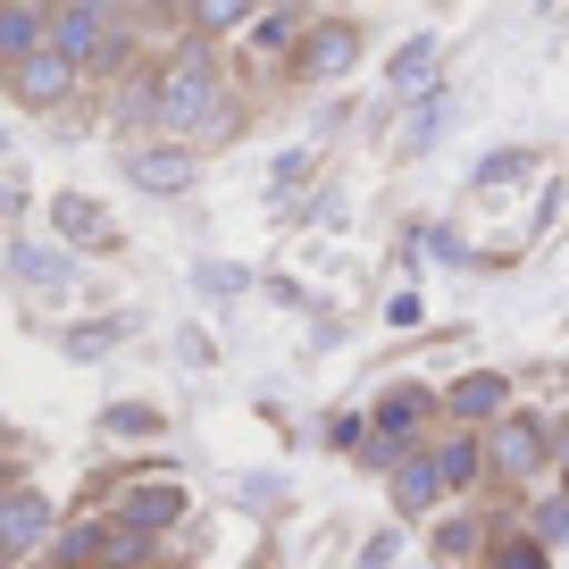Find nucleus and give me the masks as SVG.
I'll return each mask as SVG.
<instances>
[{
  "instance_id": "obj_32",
  "label": "nucleus",
  "mask_w": 569,
  "mask_h": 569,
  "mask_svg": "<svg viewBox=\"0 0 569 569\" xmlns=\"http://www.w3.org/2000/svg\"><path fill=\"white\" fill-rule=\"evenodd\" d=\"M0 218H26V177H18V168L0 177Z\"/></svg>"
},
{
  "instance_id": "obj_16",
  "label": "nucleus",
  "mask_w": 569,
  "mask_h": 569,
  "mask_svg": "<svg viewBox=\"0 0 569 569\" xmlns=\"http://www.w3.org/2000/svg\"><path fill=\"white\" fill-rule=\"evenodd\" d=\"M251 18H260V0H184V26L201 42H234Z\"/></svg>"
},
{
  "instance_id": "obj_7",
  "label": "nucleus",
  "mask_w": 569,
  "mask_h": 569,
  "mask_svg": "<svg viewBox=\"0 0 569 569\" xmlns=\"http://www.w3.org/2000/svg\"><path fill=\"white\" fill-rule=\"evenodd\" d=\"M436 419H445V410H436V386L402 377V386H386V393H377V410H369V436H386V445H419V436H427Z\"/></svg>"
},
{
  "instance_id": "obj_42",
  "label": "nucleus",
  "mask_w": 569,
  "mask_h": 569,
  "mask_svg": "<svg viewBox=\"0 0 569 569\" xmlns=\"http://www.w3.org/2000/svg\"><path fill=\"white\" fill-rule=\"evenodd\" d=\"M9 569H26V561H9Z\"/></svg>"
},
{
  "instance_id": "obj_17",
  "label": "nucleus",
  "mask_w": 569,
  "mask_h": 569,
  "mask_svg": "<svg viewBox=\"0 0 569 569\" xmlns=\"http://www.w3.org/2000/svg\"><path fill=\"white\" fill-rule=\"evenodd\" d=\"M478 561L486 569H552V545H536L528 528H502V536H486V545H478Z\"/></svg>"
},
{
  "instance_id": "obj_22",
  "label": "nucleus",
  "mask_w": 569,
  "mask_h": 569,
  "mask_svg": "<svg viewBox=\"0 0 569 569\" xmlns=\"http://www.w3.org/2000/svg\"><path fill=\"white\" fill-rule=\"evenodd\" d=\"M293 34H302V18H284V9H260V18L243 26V42L260 59H284V51H293Z\"/></svg>"
},
{
  "instance_id": "obj_19",
  "label": "nucleus",
  "mask_w": 569,
  "mask_h": 569,
  "mask_svg": "<svg viewBox=\"0 0 569 569\" xmlns=\"http://www.w3.org/2000/svg\"><path fill=\"white\" fill-rule=\"evenodd\" d=\"M126 343V319H76V327H59V352L68 360H109Z\"/></svg>"
},
{
  "instance_id": "obj_33",
  "label": "nucleus",
  "mask_w": 569,
  "mask_h": 569,
  "mask_svg": "<svg viewBox=\"0 0 569 569\" xmlns=\"http://www.w3.org/2000/svg\"><path fill=\"white\" fill-rule=\"evenodd\" d=\"M386 319H393V327H419L427 310H419V293H393V302H386Z\"/></svg>"
},
{
  "instance_id": "obj_39",
  "label": "nucleus",
  "mask_w": 569,
  "mask_h": 569,
  "mask_svg": "<svg viewBox=\"0 0 569 569\" xmlns=\"http://www.w3.org/2000/svg\"><path fill=\"white\" fill-rule=\"evenodd\" d=\"M0 160H9V126H0Z\"/></svg>"
},
{
  "instance_id": "obj_24",
  "label": "nucleus",
  "mask_w": 569,
  "mask_h": 569,
  "mask_svg": "<svg viewBox=\"0 0 569 569\" xmlns=\"http://www.w3.org/2000/svg\"><path fill=\"white\" fill-rule=\"evenodd\" d=\"M310 168H319V151H284V160L268 168V201H277V210H284V201H293V193H302V184H310Z\"/></svg>"
},
{
  "instance_id": "obj_35",
  "label": "nucleus",
  "mask_w": 569,
  "mask_h": 569,
  "mask_svg": "<svg viewBox=\"0 0 569 569\" xmlns=\"http://www.w3.org/2000/svg\"><path fill=\"white\" fill-rule=\"evenodd\" d=\"M268 9H284V18H310V9H319V0H268Z\"/></svg>"
},
{
  "instance_id": "obj_41",
  "label": "nucleus",
  "mask_w": 569,
  "mask_h": 569,
  "mask_svg": "<svg viewBox=\"0 0 569 569\" xmlns=\"http://www.w3.org/2000/svg\"><path fill=\"white\" fill-rule=\"evenodd\" d=\"M536 9H552V0H536Z\"/></svg>"
},
{
  "instance_id": "obj_23",
  "label": "nucleus",
  "mask_w": 569,
  "mask_h": 569,
  "mask_svg": "<svg viewBox=\"0 0 569 569\" xmlns=\"http://www.w3.org/2000/svg\"><path fill=\"white\" fill-rule=\"evenodd\" d=\"M101 427H109V436H168V410L160 402H109Z\"/></svg>"
},
{
  "instance_id": "obj_14",
  "label": "nucleus",
  "mask_w": 569,
  "mask_h": 569,
  "mask_svg": "<svg viewBox=\"0 0 569 569\" xmlns=\"http://www.w3.org/2000/svg\"><path fill=\"white\" fill-rule=\"evenodd\" d=\"M118 519L126 528H142V536H168L184 519V486L177 478H151V486H126V502H118Z\"/></svg>"
},
{
  "instance_id": "obj_10",
  "label": "nucleus",
  "mask_w": 569,
  "mask_h": 569,
  "mask_svg": "<svg viewBox=\"0 0 569 569\" xmlns=\"http://www.w3.org/2000/svg\"><path fill=\"white\" fill-rule=\"evenodd\" d=\"M386 502H393V519H427L436 502H445V478H436V461H427V445H410L402 461L386 469Z\"/></svg>"
},
{
  "instance_id": "obj_3",
  "label": "nucleus",
  "mask_w": 569,
  "mask_h": 569,
  "mask_svg": "<svg viewBox=\"0 0 569 569\" xmlns=\"http://www.w3.org/2000/svg\"><path fill=\"white\" fill-rule=\"evenodd\" d=\"M478 436H486V478H502V486H536L552 469L545 410H502V419L478 427Z\"/></svg>"
},
{
  "instance_id": "obj_31",
  "label": "nucleus",
  "mask_w": 569,
  "mask_h": 569,
  "mask_svg": "<svg viewBox=\"0 0 569 569\" xmlns=\"http://www.w3.org/2000/svg\"><path fill=\"white\" fill-rule=\"evenodd\" d=\"M393 552H402V536H393V528H377V536H369V545H360V569H386V561H393Z\"/></svg>"
},
{
  "instance_id": "obj_36",
  "label": "nucleus",
  "mask_w": 569,
  "mask_h": 569,
  "mask_svg": "<svg viewBox=\"0 0 569 569\" xmlns=\"http://www.w3.org/2000/svg\"><path fill=\"white\" fill-rule=\"evenodd\" d=\"M9 486H18V461H9V452H0V495H9Z\"/></svg>"
},
{
  "instance_id": "obj_29",
  "label": "nucleus",
  "mask_w": 569,
  "mask_h": 569,
  "mask_svg": "<svg viewBox=\"0 0 569 569\" xmlns=\"http://www.w3.org/2000/svg\"><path fill=\"white\" fill-rule=\"evenodd\" d=\"M327 445H336V452L369 445V419H360V410H336V419H327Z\"/></svg>"
},
{
  "instance_id": "obj_5",
  "label": "nucleus",
  "mask_w": 569,
  "mask_h": 569,
  "mask_svg": "<svg viewBox=\"0 0 569 569\" xmlns=\"http://www.w3.org/2000/svg\"><path fill=\"white\" fill-rule=\"evenodd\" d=\"M0 84H9V101H18V109H34V118H59V109L84 92V68H76V59H59L51 42H42V51L9 59V68H0Z\"/></svg>"
},
{
  "instance_id": "obj_27",
  "label": "nucleus",
  "mask_w": 569,
  "mask_h": 569,
  "mask_svg": "<svg viewBox=\"0 0 569 569\" xmlns=\"http://www.w3.org/2000/svg\"><path fill=\"white\" fill-rule=\"evenodd\" d=\"M193 284L227 302V293H243V268H234V260H201V268H193Z\"/></svg>"
},
{
  "instance_id": "obj_38",
  "label": "nucleus",
  "mask_w": 569,
  "mask_h": 569,
  "mask_svg": "<svg viewBox=\"0 0 569 569\" xmlns=\"http://www.w3.org/2000/svg\"><path fill=\"white\" fill-rule=\"evenodd\" d=\"M18 9H42V18H51V9H59V0H18Z\"/></svg>"
},
{
  "instance_id": "obj_37",
  "label": "nucleus",
  "mask_w": 569,
  "mask_h": 569,
  "mask_svg": "<svg viewBox=\"0 0 569 569\" xmlns=\"http://www.w3.org/2000/svg\"><path fill=\"white\" fill-rule=\"evenodd\" d=\"M151 9H160V18H184V0H151Z\"/></svg>"
},
{
  "instance_id": "obj_6",
  "label": "nucleus",
  "mask_w": 569,
  "mask_h": 569,
  "mask_svg": "<svg viewBox=\"0 0 569 569\" xmlns=\"http://www.w3.org/2000/svg\"><path fill=\"white\" fill-rule=\"evenodd\" d=\"M51 536H59V502L42 495V486L18 478L9 495H0V569H9V561H34Z\"/></svg>"
},
{
  "instance_id": "obj_11",
  "label": "nucleus",
  "mask_w": 569,
  "mask_h": 569,
  "mask_svg": "<svg viewBox=\"0 0 569 569\" xmlns=\"http://www.w3.org/2000/svg\"><path fill=\"white\" fill-rule=\"evenodd\" d=\"M101 34H109V18L101 9H76V0H59L51 18H42V42H51L59 59H76L84 76H92V59H101Z\"/></svg>"
},
{
  "instance_id": "obj_12",
  "label": "nucleus",
  "mask_w": 569,
  "mask_h": 569,
  "mask_svg": "<svg viewBox=\"0 0 569 569\" xmlns=\"http://www.w3.org/2000/svg\"><path fill=\"white\" fill-rule=\"evenodd\" d=\"M427 461H436L445 495H469V486H486V436H478V427H452V436L427 445Z\"/></svg>"
},
{
  "instance_id": "obj_8",
  "label": "nucleus",
  "mask_w": 569,
  "mask_h": 569,
  "mask_svg": "<svg viewBox=\"0 0 569 569\" xmlns=\"http://www.w3.org/2000/svg\"><path fill=\"white\" fill-rule=\"evenodd\" d=\"M436 410H445L452 427H495L502 410H511V377L502 369H469V377H452V386L436 393Z\"/></svg>"
},
{
  "instance_id": "obj_4",
  "label": "nucleus",
  "mask_w": 569,
  "mask_h": 569,
  "mask_svg": "<svg viewBox=\"0 0 569 569\" xmlns=\"http://www.w3.org/2000/svg\"><path fill=\"white\" fill-rule=\"evenodd\" d=\"M118 177L151 201H184L201 184V151L193 142H118Z\"/></svg>"
},
{
  "instance_id": "obj_13",
  "label": "nucleus",
  "mask_w": 569,
  "mask_h": 569,
  "mask_svg": "<svg viewBox=\"0 0 569 569\" xmlns=\"http://www.w3.org/2000/svg\"><path fill=\"white\" fill-rule=\"evenodd\" d=\"M436 68H445V42H436V34H410L402 51L386 59V101H419V92L436 84Z\"/></svg>"
},
{
  "instance_id": "obj_28",
  "label": "nucleus",
  "mask_w": 569,
  "mask_h": 569,
  "mask_svg": "<svg viewBox=\"0 0 569 569\" xmlns=\"http://www.w3.org/2000/svg\"><path fill=\"white\" fill-rule=\"evenodd\" d=\"M486 536L469 528V519H452V528H436V552H445V561H469V552H478Z\"/></svg>"
},
{
  "instance_id": "obj_34",
  "label": "nucleus",
  "mask_w": 569,
  "mask_h": 569,
  "mask_svg": "<svg viewBox=\"0 0 569 569\" xmlns=\"http://www.w3.org/2000/svg\"><path fill=\"white\" fill-rule=\"evenodd\" d=\"M545 445H552V461H569V410H561V419H545Z\"/></svg>"
},
{
  "instance_id": "obj_43",
  "label": "nucleus",
  "mask_w": 569,
  "mask_h": 569,
  "mask_svg": "<svg viewBox=\"0 0 569 569\" xmlns=\"http://www.w3.org/2000/svg\"><path fill=\"white\" fill-rule=\"evenodd\" d=\"M561 18H569V9H561Z\"/></svg>"
},
{
  "instance_id": "obj_40",
  "label": "nucleus",
  "mask_w": 569,
  "mask_h": 569,
  "mask_svg": "<svg viewBox=\"0 0 569 569\" xmlns=\"http://www.w3.org/2000/svg\"><path fill=\"white\" fill-rule=\"evenodd\" d=\"M561 495H569V461H561Z\"/></svg>"
},
{
  "instance_id": "obj_25",
  "label": "nucleus",
  "mask_w": 569,
  "mask_h": 569,
  "mask_svg": "<svg viewBox=\"0 0 569 569\" xmlns=\"http://www.w3.org/2000/svg\"><path fill=\"white\" fill-rule=\"evenodd\" d=\"M528 536H536V545H569V495H545V502H536V511H528Z\"/></svg>"
},
{
  "instance_id": "obj_1",
  "label": "nucleus",
  "mask_w": 569,
  "mask_h": 569,
  "mask_svg": "<svg viewBox=\"0 0 569 569\" xmlns=\"http://www.w3.org/2000/svg\"><path fill=\"white\" fill-rule=\"evenodd\" d=\"M151 126H160L168 142H234L243 134V101L227 92V68H218V42L184 34L168 59H151Z\"/></svg>"
},
{
  "instance_id": "obj_20",
  "label": "nucleus",
  "mask_w": 569,
  "mask_h": 569,
  "mask_svg": "<svg viewBox=\"0 0 569 569\" xmlns=\"http://www.w3.org/2000/svg\"><path fill=\"white\" fill-rule=\"evenodd\" d=\"M42 51V9H18V0H0V68L9 59Z\"/></svg>"
},
{
  "instance_id": "obj_44",
  "label": "nucleus",
  "mask_w": 569,
  "mask_h": 569,
  "mask_svg": "<svg viewBox=\"0 0 569 569\" xmlns=\"http://www.w3.org/2000/svg\"><path fill=\"white\" fill-rule=\"evenodd\" d=\"M260 9H268V0H260Z\"/></svg>"
},
{
  "instance_id": "obj_15",
  "label": "nucleus",
  "mask_w": 569,
  "mask_h": 569,
  "mask_svg": "<svg viewBox=\"0 0 569 569\" xmlns=\"http://www.w3.org/2000/svg\"><path fill=\"white\" fill-rule=\"evenodd\" d=\"M0 268H9L26 293H59V284L76 277V251H59V243H9V251H0Z\"/></svg>"
},
{
  "instance_id": "obj_30",
  "label": "nucleus",
  "mask_w": 569,
  "mask_h": 569,
  "mask_svg": "<svg viewBox=\"0 0 569 569\" xmlns=\"http://www.w3.org/2000/svg\"><path fill=\"white\" fill-rule=\"evenodd\" d=\"M76 9H101V18H134V26H151V18H160L151 0H76Z\"/></svg>"
},
{
  "instance_id": "obj_2",
  "label": "nucleus",
  "mask_w": 569,
  "mask_h": 569,
  "mask_svg": "<svg viewBox=\"0 0 569 569\" xmlns=\"http://www.w3.org/2000/svg\"><path fill=\"white\" fill-rule=\"evenodd\" d=\"M360 68V18H302L284 51V84H343Z\"/></svg>"
},
{
  "instance_id": "obj_9",
  "label": "nucleus",
  "mask_w": 569,
  "mask_h": 569,
  "mask_svg": "<svg viewBox=\"0 0 569 569\" xmlns=\"http://www.w3.org/2000/svg\"><path fill=\"white\" fill-rule=\"evenodd\" d=\"M51 234H59V251H118L126 243L118 218H109L92 193H59L51 201Z\"/></svg>"
},
{
  "instance_id": "obj_18",
  "label": "nucleus",
  "mask_w": 569,
  "mask_h": 569,
  "mask_svg": "<svg viewBox=\"0 0 569 569\" xmlns=\"http://www.w3.org/2000/svg\"><path fill=\"white\" fill-rule=\"evenodd\" d=\"M101 536H109V519H76V528H59L42 552H51L59 569H101Z\"/></svg>"
},
{
  "instance_id": "obj_21",
  "label": "nucleus",
  "mask_w": 569,
  "mask_h": 569,
  "mask_svg": "<svg viewBox=\"0 0 569 569\" xmlns=\"http://www.w3.org/2000/svg\"><path fill=\"white\" fill-rule=\"evenodd\" d=\"M445 109H452V92H445V76L419 92V109H410V126H402V142L410 151H436V134H445Z\"/></svg>"
},
{
  "instance_id": "obj_26",
  "label": "nucleus",
  "mask_w": 569,
  "mask_h": 569,
  "mask_svg": "<svg viewBox=\"0 0 569 569\" xmlns=\"http://www.w3.org/2000/svg\"><path fill=\"white\" fill-rule=\"evenodd\" d=\"M528 168H536V151H495V160H478V177H469V184L486 193V184H511V177H528Z\"/></svg>"
}]
</instances>
